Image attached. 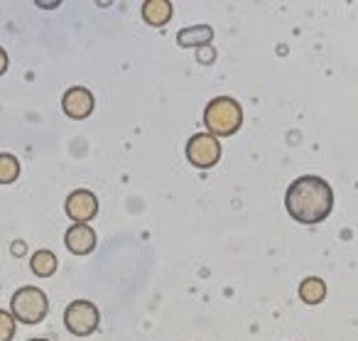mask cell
Segmentation results:
<instances>
[{
  "label": "cell",
  "mask_w": 358,
  "mask_h": 341,
  "mask_svg": "<svg viewBox=\"0 0 358 341\" xmlns=\"http://www.w3.org/2000/svg\"><path fill=\"white\" fill-rule=\"evenodd\" d=\"M8 64H10V60H8V52L3 50V47H0V76H3L8 71Z\"/></svg>",
  "instance_id": "2e32d148"
},
{
  "label": "cell",
  "mask_w": 358,
  "mask_h": 341,
  "mask_svg": "<svg viewBox=\"0 0 358 341\" xmlns=\"http://www.w3.org/2000/svg\"><path fill=\"white\" fill-rule=\"evenodd\" d=\"M140 13H143V20L148 22V25L152 27H164L169 20H172V3L169 0H145L143 8H140Z\"/></svg>",
  "instance_id": "30bf717a"
},
{
  "label": "cell",
  "mask_w": 358,
  "mask_h": 341,
  "mask_svg": "<svg viewBox=\"0 0 358 341\" xmlns=\"http://www.w3.org/2000/svg\"><path fill=\"white\" fill-rule=\"evenodd\" d=\"M20 160L10 153H0V184H13L20 177Z\"/></svg>",
  "instance_id": "4fadbf2b"
},
{
  "label": "cell",
  "mask_w": 358,
  "mask_h": 341,
  "mask_svg": "<svg viewBox=\"0 0 358 341\" xmlns=\"http://www.w3.org/2000/svg\"><path fill=\"white\" fill-rule=\"evenodd\" d=\"M64 211L74 223H89L99 216V197L91 189H74L66 197Z\"/></svg>",
  "instance_id": "8992f818"
},
{
  "label": "cell",
  "mask_w": 358,
  "mask_h": 341,
  "mask_svg": "<svg viewBox=\"0 0 358 341\" xmlns=\"http://www.w3.org/2000/svg\"><path fill=\"white\" fill-rule=\"evenodd\" d=\"M94 106H96L94 94L89 89H84V86H71L64 94V99H62V111L74 120L89 118L94 113Z\"/></svg>",
  "instance_id": "52a82bcc"
},
{
  "label": "cell",
  "mask_w": 358,
  "mask_h": 341,
  "mask_svg": "<svg viewBox=\"0 0 358 341\" xmlns=\"http://www.w3.org/2000/svg\"><path fill=\"white\" fill-rule=\"evenodd\" d=\"M30 341H50V339H30Z\"/></svg>",
  "instance_id": "e0dca14e"
},
{
  "label": "cell",
  "mask_w": 358,
  "mask_h": 341,
  "mask_svg": "<svg viewBox=\"0 0 358 341\" xmlns=\"http://www.w3.org/2000/svg\"><path fill=\"white\" fill-rule=\"evenodd\" d=\"M59 267V258L55 256L52 251L47 248H40V251L32 253L30 258V270L35 272L37 277H52Z\"/></svg>",
  "instance_id": "8fae6325"
},
{
  "label": "cell",
  "mask_w": 358,
  "mask_h": 341,
  "mask_svg": "<svg viewBox=\"0 0 358 341\" xmlns=\"http://www.w3.org/2000/svg\"><path fill=\"white\" fill-rule=\"evenodd\" d=\"M17 331V321L15 316L8 309H0V341H13Z\"/></svg>",
  "instance_id": "5bb4252c"
},
{
  "label": "cell",
  "mask_w": 358,
  "mask_h": 341,
  "mask_svg": "<svg viewBox=\"0 0 358 341\" xmlns=\"http://www.w3.org/2000/svg\"><path fill=\"white\" fill-rule=\"evenodd\" d=\"M204 125L214 138H229L238 133V128L243 125V109L231 96L211 99L204 109Z\"/></svg>",
  "instance_id": "7a4b0ae2"
},
{
  "label": "cell",
  "mask_w": 358,
  "mask_h": 341,
  "mask_svg": "<svg viewBox=\"0 0 358 341\" xmlns=\"http://www.w3.org/2000/svg\"><path fill=\"white\" fill-rule=\"evenodd\" d=\"M64 326L74 336H91L101 326V312L94 302L74 300L64 309Z\"/></svg>",
  "instance_id": "277c9868"
},
{
  "label": "cell",
  "mask_w": 358,
  "mask_h": 341,
  "mask_svg": "<svg viewBox=\"0 0 358 341\" xmlns=\"http://www.w3.org/2000/svg\"><path fill=\"white\" fill-rule=\"evenodd\" d=\"M327 297V285H324L322 277H304L299 282V300L304 305H319Z\"/></svg>",
  "instance_id": "7c38bea8"
},
{
  "label": "cell",
  "mask_w": 358,
  "mask_h": 341,
  "mask_svg": "<svg viewBox=\"0 0 358 341\" xmlns=\"http://www.w3.org/2000/svg\"><path fill=\"white\" fill-rule=\"evenodd\" d=\"M187 158H189V162L199 169L214 167V165L221 160L219 138H214V135H209V133L192 135L189 143H187Z\"/></svg>",
  "instance_id": "5b68a950"
},
{
  "label": "cell",
  "mask_w": 358,
  "mask_h": 341,
  "mask_svg": "<svg viewBox=\"0 0 358 341\" xmlns=\"http://www.w3.org/2000/svg\"><path fill=\"white\" fill-rule=\"evenodd\" d=\"M211 40H214V27L211 25H192L177 32V45L185 47V50H192V47H196V50L209 47Z\"/></svg>",
  "instance_id": "9c48e42d"
},
{
  "label": "cell",
  "mask_w": 358,
  "mask_h": 341,
  "mask_svg": "<svg viewBox=\"0 0 358 341\" xmlns=\"http://www.w3.org/2000/svg\"><path fill=\"white\" fill-rule=\"evenodd\" d=\"M214 57H216V52H214V47H201L199 50V62L201 64H211V62H214Z\"/></svg>",
  "instance_id": "9a60e30c"
},
{
  "label": "cell",
  "mask_w": 358,
  "mask_h": 341,
  "mask_svg": "<svg viewBox=\"0 0 358 341\" xmlns=\"http://www.w3.org/2000/svg\"><path fill=\"white\" fill-rule=\"evenodd\" d=\"M287 214L299 223H322L334 209V189L324 177L304 174L287 187L285 194Z\"/></svg>",
  "instance_id": "6da1fadb"
},
{
  "label": "cell",
  "mask_w": 358,
  "mask_h": 341,
  "mask_svg": "<svg viewBox=\"0 0 358 341\" xmlns=\"http://www.w3.org/2000/svg\"><path fill=\"white\" fill-rule=\"evenodd\" d=\"M50 312V300L35 285H22L10 300V314L22 324H40Z\"/></svg>",
  "instance_id": "3957f363"
},
{
  "label": "cell",
  "mask_w": 358,
  "mask_h": 341,
  "mask_svg": "<svg viewBox=\"0 0 358 341\" xmlns=\"http://www.w3.org/2000/svg\"><path fill=\"white\" fill-rule=\"evenodd\" d=\"M96 231L89 226V223H71L64 233V246L69 253L74 256H89L96 248Z\"/></svg>",
  "instance_id": "ba28073f"
}]
</instances>
